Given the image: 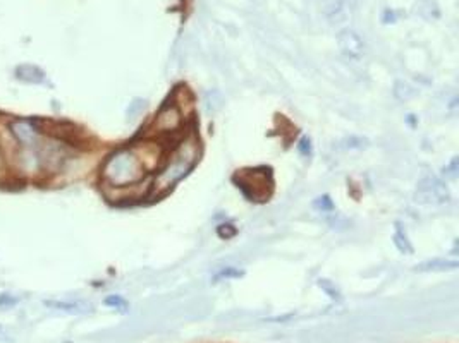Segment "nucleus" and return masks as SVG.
I'll return each mask as SVG.
<instances>
[{"label": "nucleus", "instance_id": "6", "mask_svg": "<svg viewBox=\"0 0 459 343\" xmlns=\"http://www.w3.org/2000/svg\"><path fill=\"white\" fill-rule=\"evenodd\" d=\"M12 133L16 134V138H18L21 143H24V146L35 145L36 133L28 122H16V124H12Z\"/></svg>", "mask_w": 459, "mask_h": 343}, {"label": "nucleus", "instance_id": "9", "mask_svg": "<svg viewBox=\"0 0 459 343\" xmlns=\"http://www.w3.org/2000/svg\"><path fill=\"white\" fill-rule=\"evenodd\" d=\"M49 306L52 307H57V309H62V311H67V312H83L85 311V306L83 304H66V302H49Z\"/></svg>", "mask_w": 459, "mask_h": 343}, {"label": "nucleus", "instance_id": "12", "mask_svg": "<svg viewBox=\"0 0 459 343\" xmlns=\"http://www.w3.org/2000/svg\"><path fill=\"white\" fill-rule=\"evenodd\" d=\"M0 332H2V328H0Z\"/></svg>", "mask_w": 459, "mask_h": 343}, {"label": "nucleus", "instance_id": "1", "mask_svg": "<svg viewBox=\"0 0 459 343\" xmlns=\"http://www.w3.org/2000/svg\"><path fill=\"white\" fill-rule=\"evenodd\" d=\"M198 156H200V146H198V141L195 138H189L186 141L181 143L178 150L172 153L171 160L163 167V170L155 179V190L158 194L167 193L176 182H179L183 177L188 175L189 170L198 162Z\"/></svg>", "mask_w": 459, "mask_h": 343}, {"label": "nucleus", "instance_id": "4", "mask_svg": "<svg viewBox=\"0 0 459 343\" xmlns=\"http://www.w3.org/2000/svg\"><path fill=\"white\" fill-rule=\"evenodd\" d=\"M341 52H343L346 57L353 58V61H360L365 53V43L361 40L360 35L353 29H343L338 36Z\"/></svg>", "mask_w": 459, "mask_h": 343}, {"label": "nucleus", "instance_id": "10", "mask_svg": "<svg viewBox=\"0 0 459 343\" xmlns=\"http://www.w3.org/2000/svg\"><path fill=\"white\" fill-rule=\"evenodd\" d=\"M315 206H317V208H318V210H322V211L332 210V201H331V199H328L327 196L318 198L317 201H315Z\"/></svg>", "mask_w": 459, "mask_h": 343}, {"label": "nucleus", "instance_id": "3", "mask_svg": "<svg viewBox=\"0 0 459 343\" xmlns=\"http://www.w3.org/2000/svg\"><path fill=\"white\" fill-rule=\"evenodd\" d=\"M416 201L423 205H444L449 201V190L437 177H425L418 185Z\"/></svg>", "mask_w": 459, "mask_h": 343}, {"label": "nucleus", "instance_id": "2", "mask_svg": "<svg viewBox=\"0 0 459 343\" xmlns=\"http://www.w3.org/2000/svg\"><path fill=\"white\" fill-rule=\"evenodd\" d=\"M145 177V163L134 150H121L107 160L104 179L114 188H128Z\"/></svg>", "mask_w": 459, "mask_h": 343}, {"label": "nucleus", "instance_id": "5", "mask_svg": "<svg viewBox=\"0 0 459 343\" xmlns=\"http://www.w3.org/2000/svg\"><path fill=\"white\" fill-rule=\"evenodd\" d=\"M181 126V113L176 107H167L158 113L157 129L160 133H174Z\"/></svg>", "mask_w": 459, "mask_h": 343}, {"label": "nucleus", "instance_id": "11", "mask_svg": "<svg viewBox=\"0 0 459 343\" xmlns=\"http://www.w3.org/2000/svg\"><path fill=\"white\" fill-rule=\"evenodd\" d=\"M105 302H107V304H109V306H122V307H124V306H126V302H124V300H122V299H119V297H109L107 300H105Z\"/></svg>", "mask_w": 459, "mask_h": 343}, {"label": "nucleus", "instance_id": "8", "mask_svg": "<svg viewBox=\"0 0 459 343\" xmlns=\"http://www.w3.org/2000/svg\"><path fill=\"white\" fill-rule=\"evenodd\" d=\"M394 242L395 245H398V249L401 252H413V249H411V245L408 244V239H406V235L403 234L401 232V228H398V230H395V235H394Z\"/></svg>", "mask_w": 459, "mask_h": 343}, {"label": "nucleus", "instance_id": "7", "mask_svg": "<svg viewBox=\"0 0 459 343\" xmlns=\"http://www.w3.org/2000/svg\"><path fill=\"white\" fill-rule=\"evenodd\" d=\"M416 268L418 270H454V268H458V262L456 261H439V260H435V261H428V262H423V265H420V266H416Z\"/></svg>", "mask_w": 459, "mask_h": 343}]
</instances>
